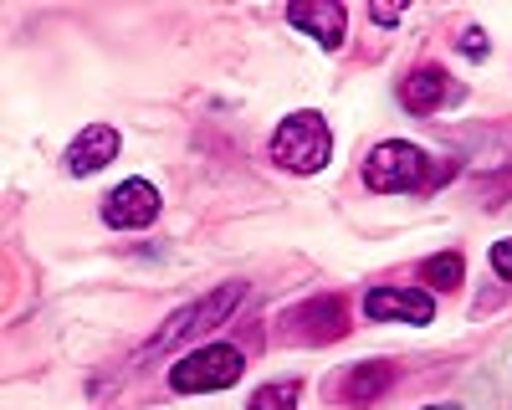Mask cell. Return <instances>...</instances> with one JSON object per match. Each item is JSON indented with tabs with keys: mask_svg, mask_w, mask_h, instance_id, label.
Returning a JSON list of instances; mask_svg holds the SVG:
<instances>
[{
	"mask_svg": "<svg viewBox=\"0 0 512 410\" xmlns=\"http://www.w3.org/2000/svg\"><path fill=\"white\" fill-rule=\"evenodd\" d=\"M446 175L451 170H436V159L410 139H384L364 159V185L374 195H410V190H425V185H436Z\"/></svg>",
	"mask_w": 512,
	"mask_h": 410,
	"instance_id": "1",
	"label": "cell"
},
{
	"mask_svg": "<svg viewBox=\"0 0 512 410\" xmlns=\"http://www.w3.org/2000/svg\"><path fill=\"white\" fill-rule=\"evenodd\" d=\"M333 159V129L318 108H297L272 134V164L287 175H323Z\"/></svg>",
	"mask_w": 512,
	"mask_h": 410,
	"instance_id": "2",
	"label": "cell"
},
{
	"mask_svg": "<svg viewBox=\"0 0 512 410\" xmlns=\"http://www.w3.org/2000/svg\"><path fill=\"white\" fill-rule=\"evenodd\" d=\"M241 298H246V282H221V287H210V293H205L200 303H190V308H180V313H169V318H164V328L144 344V354H139V359L169 354L175 344H190V339L210 334V328H221V323L241 308Z\"/></svg>",
	"mask_w": 512,
	"mask_h": 410,
	"instance_id": "3",
	"label": "cell"
},
{
	"mask_svg": "<svg viewBox=\"0 0 512 410\" xmlns=\"http://www.w3.org/2000/svg\"><path fill=\"white\" fill-rule=\"evenodd\" d=\"M241 375H246V354L236 344H195L169 369V390L175 395H216V390H231Z\"/></svg>",
	"mask_w": 512,
	"mask_h": 410,
	"instance_id": "4",
	"label": "cell"
},
{
	"mask_svg": "<svg viewBox=\"0 0 512 410\" xmlns=\"http://www.w3.org/2000/svg\"><path fill=\"white\" fill-rule=\"evenodd\" d=\"M282 328H287V339L292 344H333V339H344L349 334V308L344 298H303L297 308L282 313Z\"/></svg>",
	"mask_w": 512,
	"mask_h": 410,
	"instance_id": "5",
	"label": "cell"
},
{
	"mask_svg": "<svg viewBox=\"0 0 512 410\" xmlns=\"http://www.w3.org/2000/svg\"><path fill=\"white\" fill-rule=\"evenodd\" d=\"M364 318L425 328L436 318V298L425 293V287H369V293H364Z\"/></svg>",
	"mask_w": 512,
	"mask_h": 410,
	"instance_id": "6",
	"label": "cell"
},
{
	"mask_svg": "<svg viewBox=\"0 0 512 410\" xmlns=\"http://www.w3.org/2000/svg\"><path fill=\"white\" fill-rule=\"evenodd\" d=\"M287 21L303 36H313L323 52H338L344 47V31H349V11L338 6V0H292Z\"/></svg>",
	"mask_w": 512,
	"mask_h": 410,
	"instance_id": "7",
	"label": "cell"
},
{
	"mask_svg": "<svg viewBox=\"0 0 512 410\" xmlns=\"http://www.w3.org/2000/svg\"><path fill=\"white\" fill-rule=\"evenodd\" d=\"M159 216V190L149 180H123L108 200H103V221L113 231H144Z\"/></svg>",
	"mask_w": 512,
	"mask_h": 410,
	"instance_id": "8",
	"label": "cell"
},
{
	"mask_svg": "<svg viewBox=\"0 0 512 410\" xmlns=\"http://www.w3.org/2000/svg\"><path fill=\"white\" fill-rule=\"evenodd\" d=\"M118 149H123V139H118L113 123H88V129L67 144V170H72L77 180H82V175H98L103 164L118 159Z\"/></svg>",
	"mask_w": 512,
	"mask_h": 410,
	"instance_id": "9",
	"label": "cell"
},
{
	"mask_svg": "<svg viewBox=\"0 0 512 410\" xmlns=\"http://www.w3.org/2000/svg\"><path fill=\"white\" fill-rule=\"evenodd\" d=\"M390 385H395V369L384 364V359H364V364H349V369H344V380H338V400L364 410V405H374Z\"/></svg>",
	"mask_w": 512,
	"mask_h": 410,
	"instance_id": "10",
	"label": "cell"
},
{
	"mask_svg": "<svg viewBox=\"0 0 512 410\" xmlns=\"http://www.w3.org/2000/svg\"><path fill=\"white\" fill-rule=\"evenodd\" d=\"M451 93H456V88H451V77H446L441 67H415V72L400 82V103H405L410 113H436Z\"/></svg>",
	"mask_w": 512,
	"mask_h": 410,
	"instance_id": "11",
	"label": "cell"
},
{
	"mask_svg": "<svg viewBox=\"0 0 512 410\" xmlns=\"http://www.w3.org/2000/svg\"><path fill=\"white\" fill-rule=\"evenodd\" d=\"M461 257L456 252H436V257H425L420 262V277H425V287H441V293H451V287H461Z\"/></svg>",
	"mask_w": 512,
	"mask_h": 410,
	"instance_id": "12",
	"label": "cell"
},
{
	"mask_svg": "<svg viewBox=\"0 0 512 410\" xmlns=\"http://www.w3.org/2000/svg\"><path fill=\"white\" fill-rule=\"evenodd\" d=\"M246 410H297V380H282V385H262L251 400H246Z\"/></svg>",
	"mask_w": 512,
	"mask_h": 410,
	"instance_id": "13",
	"label": "cell"
},
{
	"mask_svg": "<svg viewBox=\"0 0 512 410\" xmlns=\"http://www.w3.org/2000/svg\"><path fill=\"white\" fill-rule=\"evenodd\" d=\"M492 272H497L502 282H512V236H502V241L492 246Z\"/></svg>",
	"mask_w": 512,
	"mask_h": 410,
	"instance_id": "14",
	"label": "cell"
},
{
	"mask_svg": "<svg viewBox=\"0 0 512 410\" xmlns=\"http://www.w3.org/2000/svg\"><path fill=\"white\" fill-rule=\"evenodd\" d=\"M461 52H466V57H487V52H492V41H487V31H477V26H472V31L461 36Z\"/></svg>",
	"mask_w": 512,
	"mask_h": 410,
	"instance_id": "15",
	"label": "cell"
},
{
	"mask_svg": "<svg viewBox=\"0 0 512 410\" xmlns=\"http://www.w3.org/2000/svg\"><path fill=\"white\" fill-rule=\"evenodd\" d=\"M369 16H374L379 26H395V21L405 16V6H369Z\"/></svg>",
	"mask_w": 512,
	"mask_h": 410,
	"instance_id": "16",
	"label": "cell"
},
{
	"mask_svg": "<svg viewBox=\"0 0 512 410\" xmlns=\"http://www.w3.org/2000/svg\"><path fill=\"white\" fill-rule=\"evenodd\" d=\"M425 410H461V405H451V400H446V405H425Z\"/></svg>",
	"mask_w": 512,
	"mask_h": 410,
	"instance_id": "17",
	"label": "cell"
}]
</instances>
